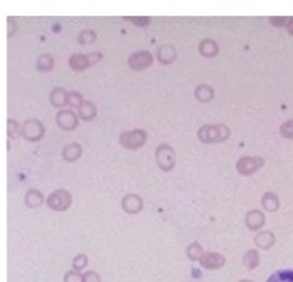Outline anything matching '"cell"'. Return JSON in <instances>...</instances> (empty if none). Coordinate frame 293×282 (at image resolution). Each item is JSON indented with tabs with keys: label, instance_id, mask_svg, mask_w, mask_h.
<instances>
[{
	"label": "cell",
	"instance_id": "obj_13",
	"mask_svg": "<svg viewBox=\"0 0 293 282\" xmlns=\"http://www.w3.org/2000/svg\"><path fill=\"white\" fill-rule=\"evenodd\" d=\"M68 96L69 93L64 88H55L50 94L51 104L57 109L64 108L65 105H68Z\"/></svg>",
	"mask_w": 293,
	"mask_h": 282
},
{
	"label": "cell",
	"instance_id": "obj_35",
	"mask_svg": "<svg viewBox=\"0 0 293 282\" xmlns=\"http://www.w3.org/2000/svg\"><path fill=\"white\" fill-rule=\"evenodd\" d=\"M87 56H88V59H90V62H91V65L96 64V63H98V62L102 61V59H103V55L100 52L90 53V55H87Z\"/></svg>",
	"mask_w": 293,
	"mask_h": 282
},
{
	"label": "cell",
	"instance_id": "obj_10",
	"mask_svg": "<svg viewBox=\"0 0 293 282\" xmlns=\"http://www.w3.org/2000/svg\"><path fill=\"white\" fill-rule=\"evenodd\" d=\"M266 223V216L261 210H250L245 216V224L250 230H258Z\"/></svg>",
	"mask_w": 293,
	"mask_h": 282
},
{
	"label": "cell",
	"instance_id": "obj_2",
	"mask_svg": "<svg viewBox=\"0 0 293 282\" xmlns=\"http://www.w3.org/2000/svg\"><path fill=\"white\" fill-rule=\"evenodd\" d=\"M156 162L163 171H170L175 167L176 156L173 147L166 144L159 145L156 150Z\"/></svg>",
	"mask_w": 293,
	"mask_h": 282
},
{
	"label": "cell",
	"instance_id": "obj_15",
	"mask_svg": "<svg viewBox=\"0 0 293 282\" xmlns=\"http://www.w3.org/2000/svg\"><path fill=\"white\" fill-rule=\"evenodd\" d=\"M262 206L263 209L268 212H275L278 211L280 208V200L279 197L276 196L274 192H267L264 193V196L262 197Z\"/></svg>",
	"mask_w": 293,
	"mask_h": 282
},
{
	"label": "cell",
	"instance_id": "obj_32",
	"mask_svg": "<svg viewBox=\"0 0 293 282\" xmlns=\"http://www.w3.org/2000/svg\"><path fill=\"white\" fill-rule=\"evenodd\" d=\"M64 282H85L83 275L78 270L68 271L64 276Z\"/></svg>",
	"mask_w": 293,
	"mask_h": 282
},
{
	"label": "cell",
	"instance_id": "obj_23",
	"mask_svg": "<svg viewBox=\"0 0 293 282\" xmlns=\"http://www.w3.org/2000/svg\"><path fill=\"white\" fill-rule=\"evenodd\" d=\"M267 282H293V270L292 269H283L272 274Z\"/></svg>",
	"mask_w": 293,
	"mask_h": 282
},
{
	"label": "cell",
	"instance_id": "obj_34",
	"mask_svg": "<svg viewBox=\"0 0 293 282\" xmlns=\"http://www.w3.org/2000/svg\"><path fill=\"white\" fill-rule=\"evenodd\" d=\"M83 281L85 282H100L99 275L96 271H87L83 275Z\"/></svg>",
	"mask_w": 293,
	"mask_h": 282
},
{
	"label": "cell",
	"instance_id": "obj_26",
	"mask_svg": "<svg viewBox=\"0 0 293 282\" xmlns=\"http://www.w3.org/2000/svg\"><path fill=\"white\" fill-rule=\"evenodd\" d=\"M96 39L97 34L94 33L93 30H83L81 31L77 36V41L78 43H81V45H90V43L96 41Z\"/></svg>",
	"mask_w": 293,
	"mask_h": 282
},
{
	"label": "cell",
	"instance_id": "obj_1",
	"mask_svg": "<svg viewBox=\"0 0 293 282\" xmlns=\"http://www.w3.org/2000/svg\"><path fill=\"white\" fill-rule=\"evenodd\" d=\"M197 136L204 144L222 143L229 139L231 130L225 124H206L198 129Z\"/></svg>",
	"mask_w": 293,
	"mask_h": 282
},
{
	"label": "cell",
	"instance_id": "obj_27",
	"mask_svg": "<svg viewBox=\"0 0 293 282\" xmlns=\"http://www.w3.org/2000/svg\"><path fill=\"white\" fill-rule=\"evenodd\" d=\"M22 134V128L20 127V124L14 120H9L8 121V135L11 137V139H17Z\"/></svg>",
	"mask_w": 293,
	"mask_h": 282
},
{
	"label": "cell",
	"instance_id": "obj_19",
	"mask_svg": "<svg viewBox=\"0 0 293 282\" xmlns=\"http://www.w3.org/2000/svg\"><path fill=\"white\" fill-rule=\"evenodd\" d=\"M81 155H82V149L78 145L77 143H72L70 145H68L63 150V158L67 162H75L80 158Z\"/></svg>",
	"mask_w": 293,
	"mask_h": 282
},
{
	"label": "cell",
	"instance_id": "obj_18",
	"mask_svg": "<svg viewBox=\"0 0 293 282\" xmlns=\"http://www.w3.org/2000/svg\"><path fill=\"white\" fill-rule=\"evenodd\" d=\"M24 203L28 208L35 209L41 206L44 204V196L40 191L37 190H30L28 191L26 194V198H24Z\"/></svg>",
	"mask_w": 293,
	"mask_h": 282
},
{
	"label": "cell",
	"instance_id": "obj_21",
	"mask_svg": "<svg viewBox=\"0 0 293 282\" xmlns=\"http://www.w3.org/2000/svg\"><path fill=\"white\" fill-rule=\"evenodd\" d=\"M194 96L197 100H199L201 103H209L214 99L215 93H214V89L210 86H207V84H200V86L195 88Z\"/></svg>",
	"mask_w": 293,
	"mask_h": 282
},
{
	"label": "cell",
	"instance_id": "obj_4",
	"mask_svg": "<svg viewBox=\"0 0 293 282\" xmlns=\"http://www.w3.org/2000/svg\"><path fill=\"white\" fill-rule=\"evenodd\" d=\"M72 202L71 194L67 190H57L47 198V206L55 211H64L70 208Z\"/></svg>",
	"mask_w": 293,
	"mask_h": 282
},
{
	"label": "cell",
	"instance_id": "obj_36",
	"mask_svg": "<svg viewBox=\"0 0 293 282\" xmlns=\"http://www.w3.org/2000/svg\"><path fill=\"white\" fill-rule=\"evenodd\" d=\"M8 24H9V34H8V35L12 36V34L15 33L16 29H17V27H16V23H14V22L11 21V18H9Z\"/></svg>",
	"mask_w": 293,
	"mask_h": 282
},
{
	"label": "cell",
	"instance_id": "obj_28",
	"mask_svg": "<svg viewBox=\"0 0 293 282\" xmlns=\"http://www.w3.org/2000/svg\"><path fill=\"white\" fill-rule=\"evenodd\" d=\"M83 104V98L78 92H70L68 96V105L70 108H80Z\"/></svg>",
	"mask_w": 293,
	"mask_h": 282
},
{
	"label": "cell",
	"instance_id": "obj_6",
	"mask_svg": "<svg viewBox=\"0 0 293 282\" xmlns=\"http://www.w3.org/2000/svg\"><path fill=\"white\" fill-rule=\"evenodd\" d=\"M45 134V128L43 123L37 120H28L24 122L23 128H22V135L28 141H39L43 139Z\"/></svg>",
	"mask_w": 293,
	"mask_h": 282
},
{
	"label": "cell",
	"instance_id": "obj_25",
	"mask_svg": "<svg viewBox=\"0 0 293 282\" xmlns=\"http://www.w3.org/2000/svg\"><path fill=\"white\" fill-rule=\"evenodd\" d=\"M204 255H205V252H204L203 247H201L198 243L191 244V245L187 247V256L191 261L200 262V259L203 258Z\"/></svg>",
	"mask_w": 293,
	"mask_h": 282
},
{
	"label": "cell",
	"instance_id": "obj_3",
	"mask_svg": "<svg viewBox=\"0 0 293 282\" xmlns=\"http://www.w3.org/2000/svg\"><path fill=\"white\" fill-rule=\"evenodd\" d=\"M147 134L143 129L124 131L119 135V143L127 150H138L146 143Z\"/></svg>",
	"mask_w": 293,
	"mask_h": 282
},
{
	"label": "cell",
	"instance_id": "obj_37",
	"mask_svg": "<svg viewBox=\"0 0 293 282\" xmlns=\"http://www.w3.org/2000/svg\"><path fill=\"white\" fill-rule=\"evenodd\" d=\"M286 28H287L289 35H293V17H288L287 23H286Z\"/></svg>",
	"mask_w": 293,
	"mask_h": 282
},
{
	"label": "cell",
	"instance_id": "obj_8",
	"mask_svg": "<svg viewBox=\"0 0 293 282\" xmlns=\"http://www.w3.org/2000/svg\"><path fill=\"white\" fill-rule=\"evenodd\" d=\"M57 124L64 130L76 129L78 124V118L76 114L71 110H61L56 116Z\"/></svg>",
	"mask_w": 293,
	"mask_h": 282
},
{
	"label": "cell",
	"instance_id": "obj_31",
	"mask_svg": "<svg viewBox=\"0 0 293 282\" xmlns=\"http://www.w3.org/2000/svg\"><path fill=\"white\" fill-rule=\"evenodd\" d=\"M87 263L88 258L86 255H77L74 259H72V268H74L75 270L80 271L81 269H83L85 266L87 265Z\"/></svg>",
	"mask_w": 293,
	"mask_h": 282
},
{
	"label": "cell",
	"instance_id": "obj_24",
	"mask_svg": "<svg viewBox=\"0 0 293 282\" xmlns=\"http://www.w3.org/2000/svg\"><path fill=\"white\" fill-rule=\"evenodd\" d=\"M55 65V59L51 55H43L37 58L36 69L39 71H50L53 69Z\"/></svg>",
	"mask_w": 293,
	"mask_h": 282
},
{
	"label": "cell",
	"instance_id": "obj_11",
	"mask_svg": "<svg viewBox=\"0 0 293 282\" xmlns=\"http://www.w3.org/2000/svg\"><path fill=\"white\" fill-rule=\"evenodd\" d=\"M226 258L221 253L217 252H207L204 255L203 258L200 259V265L205 269H220L225 265Z\"/></svg>",
	"mask_w": 293,
	"mask_h": 282
},
{
	"label": "cell",
	"instance_id": "obj_20",
	"mask_svg": "<svg viewBox=\"0 0 293 282\" xmlns=\"http://www.w3.org/2000/svg\"><path fill=\"white\" fill-rule=\"evenodd\" d=\"M242 264L247 270H254L260 265V253L257 250H248L242 256Z\"/></svg>",
	"mask_w": 293,
	"mask_h": 282
},
{
	"label": "cell",
	"instance_id": "obj_22",
	"mask_svg": "<svg viewBox=\"0 0 293 282\" xmlns=\"http://www.w3.org/2000/svg\"><path fill=\"white\" fill-rule=\"evenodd\" d=\"M78 115L83 121H92L97 116V108L93 103L83 102V104L78 108Z\"/></svg>",
	"mask_w": 293,
	"mask_h": 282
},
{
	"label": "cell",
	"instance_id": "obj_9",
	"mask_svg": "<svg viewBox=\"0 0 293 282\" xmlns=\"http://www.w3.org/2000/svg\"><path fill=\"white\" fill-rule=\"evenodd\" d=\"M122 208L127 214L135 215L140 212L144 208L143 199L140 198L138 194H127L123 199H122Z\"/></svg>",
	"mask_w": 293,
	"mask_h": 282
},
{
	"label": "cell",
	"instance_id": "obj_5",
	"mask_svg": "<svg viewBox=\"0 0 293 282\" xmlns=\"http://www.w3.org/2000/svg\"><path fill=\"white\" fill-rule=\"evenodd\" d=\"M264 165L262 157H241L237 162V170L240 175L250 176Z\"/></svg>",
	"mask_w": 293,
	"mask_h": 282
},
{
	"label": "cell",
	"instance_id": "obj_33",
	"mask_svg": "<svg viewBox=\"0 0 293 282\" xmlns=\"http://www.w3.org/2000/svg\"><path fill=\"white\" fill-rule=\"evenodd\" d=\"M288 17H270L269 21L275 27H286Z\"/></svg>",
	"mask_w": 293,
	"mask_h": 282
},
{
	"label": "cell",
	"instance_id": "obj_16",
	"mask_svg": "<svg viewBox=\"0 0 293 282\" xmlns=\"http://www.w3.org/2000/svg\"><path fill=\"white\" fill-rule=\"evenodd\" d=\"M157 58L162 64H172L173 62L176 59V51L173 46L164 45L159 47L158 52H157Z\"/></svg>",
	"mask_w": 293,
	"mask_h": 282
},
{
	"label": "cell",
	"instance_id": "obj_12",
	"mask_svg": "<svg viewBox=\"0 0 293 282\" xmlns=\"http://www.w3.org/2000/svg\"><path fill=\"white\" fill-rule=\"evenodd\" d=\"M255 244H256V246L258 249L261 250H269L272 249V247L275 245L276 243V238H275V234L272 233V231L269 230H263V231H260L256 237H255Z\"/></svg>",
	"mask_w": 293,
	"mask_h": 282
},
{
	"label": "cell",
	"instance_id": "obj_29",
	"mask_svg": "<svg viewBox=\"0 0 293 282\" xmlns=\"http://www.w3.org/2000/svg\"><path fill=\"white\" fill-rule=\"evenodd\" d=\"M280 134H281L282 137H285V139L293 140V120L286 121L285 123L281 124V127H280Z\"/></svg>",
	"mask_w": 293,
	"mask_h": 282
},
{
	"label": "cell",
	"instance_id": "obj_7",
	"mask_svg": "<svg viewBox=\"0 0 293 282\" xmlns=\"http://www.w3.org/2000/svg\"><path fill=\"white\" fill-rule=\"evenodd\" d=\"M153 62L152 55L149 51H138L133 53L128 59V65L132 70L140 71L149 68Z\"/></svg>",
	"mask_w": 293,
	"mask_h": 282
},
{
	"label": "cell",
	"instance_id": "obj_38",
	"mask_svg": "<svg viewBox=\"0 0 293 282\" xmlns=\"http://www.w3.org/2000/svg\"><path fill=\"white\" fill-rule=\"evenodd\" d=\"M239 282H254V281H251V280H241V281H239Z\"/></svg>",
	"mask_w": 293,
	"mask_h": 282
},
{
	"label": "cell",
	"instance_id": "obj_30",
	"mask_svg": "<svg viewBox=\"0 0 293 282\" xmlns=\"http://www.w3.org/2000/svg\"><path fill=\"white\" fill-rule=\"evenodd\" d=\"M123 18L129 22H132V23L135 24V26H138V27H147L151 23L150 17H137V16H132V17H128V16H125V17H123Z\"/></svg>",
	"mask_w": 293,
	"mask_h": 282
},
{
	"label": "cell",
	"instance_id": "obj_14",
	"mask_svg": "<svg viewBox=\"0 0 293 282\" xmlns=\"http://www.w3.org/2000/svg\"><path fill=\"white\" fill-rule=\"evenodd\" d=\"M198 49H199L200 55L206 58L215 57L220 51L219 45H217V43L211 39H204L203 41L199 43V47H198Z\"/></svg>",
	"mask_w": 293,
	"mask_h": 282
},
{
	"label": "cell",
	"instance_id": "obj_17",
	"mask_svg": "<svg viewBox=\"0 0 293 282\" xmlns=\"http://www.w3.org/2000/svg\"><path fill=\"white\" fill-rule=\"evenodd\" d=\"M69 65H70L72 70L83 71L88 67H91V62L87 55H72L69 58Z\"/></svg>",
	"mask_w": 293,
	"mask_h": 282
}]
</instances>
